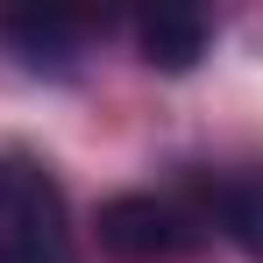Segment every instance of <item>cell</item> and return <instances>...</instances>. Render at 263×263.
<instances>
[{"instance_id":"6da1fadb","label":"cell","mask_w":263,"mask_h":263,"mask_svg":"<svg viewBox=\"0 0 263 263\" xmlns=\"http://www.w3.org/2000/svg\"><path fill=\"white\" fill-rule=\"evenodd\" d=\"M0 263H79L64 185L29 149L0 157Z\"/></svg>"},{"instance_id":"277c9868","label":"cell","mask_w":263,"mask_h":263,"mask_svg":"<svg viewBox=\"0 0 263 263\" xmlns=\"http://www.w3.org/2000/svg\"><path fill=\"white\" fill-rule=\"evenodd\" d=\"M92 22L86 14H64V7H29V14H0V36L22 50L29 64H64L79 36H86Z\"/></svg>"},{"instance_id":"5b68a950","label":"cell","mask_w":263,"mask_h":263,"mask_svg":"<svg viewBox=\"0 0 263 263\" xmlns=\"http://www.w3.org/2000/svg\"><path fill=\"white\" fill-rule=\"evenodd\" d=\"M214 214H220V235H228L242 256L263 263V171L256 178H228L220 199H214Z\"/></svg>"},{"instance_id":"3957f363","label":"cell","mask_w":263,"mask_h":263,"mask_svg":"<svg viewBox=\"0 0 263 263\" xmlns=\"http://www.w3.org/2000/svg\"><path fill=\"white\" fill-rule=\"evenodd\" d=\"M135 43H142V64H157V71H192L214 43V22L199 7H157L135 22Z\"/></svg>"},{"instance_id":"7a4b0ae2","label":"cell","mask_w":263,"mask_h":263,"mask_svg":"<svg viewBox=\"0 0 263 263\" xmlns=\"http://www.w3.org/2000/svg\"><path fill=\"white\" fill-rule=\"evenodd\" d=\"M100 242L128 263H164V256H185L199 242V228L157 192H121V199L100 206Z\"/></svg>"}]
</instances>
